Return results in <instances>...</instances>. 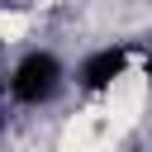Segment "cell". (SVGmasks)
I'll list each match as a JSON object with an SVG mask.
<instances>
[{
    "instance_id": "2",
    "label": "cell",
    "mask_w": 152,
    "mask_h": 152,
    "mask_svg": "<svg viewBox=\"0 0 152 152\" xmlns=\"http://www.w3.org/2000/svg\"><path fill=\"white\" fill-rule=\"evenodd\" d=\"M124 71H128V48H100V52H90V57L81 62L76 81H81V90L100 95V90H109Z\"/></svg>"
},
{
    "instance_id": "1",
    "label": "cell",
    "mask_w": 152,
    "mask_h": 152,
    "mask_svg": "<svg viewBox=\"0 0 152 152\" xmlns=\"http://www.w3.org/2000/svg\"><path fill=\"white\" fill-rule=\"evenodd\" d=\"M62 76L66 66L57 62V52H24L19 66L10 71V95L19 104H48L62 90Z\"/></svg>"
}]
</instances>
